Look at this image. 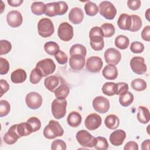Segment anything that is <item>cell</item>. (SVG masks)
<instances>
[{"mask_svg":"<svg viewBox=\"0 0 150 150\" xmlns=\"http://www.w3.org/2000/svg\"><path fill=\"white\" fill-rule=\"evenodd\" d=\"M124 150H138V145L136 142L129 141L128 142L124 147Z\"/></svg>","mask_w":150,"mask_h":150,"instance_id":"cell-54","label":"cell"},{"mask_svg":"<svg viewBox=\"0 0 150 150\" xmlns=\"http://www.w3.org/2000/svg\"><path fill=\"white\" fill-rule=\"evenodd\" d=\"M130 67L133 72L137 74H142L146 71V65L145 63V59L139 56H135L131 59Z\"/></svg>","mask_w":150,"mask_h":150,"instance_id":"cell-10","label":"cell"},{"mask_svg":"<svg viewBox=\"0 0 150 150\" xmlns=\"http://www.w3.org/2000/svg\"><path fill=\"white\" fill-rule=\"evenodd\" d=\"M62 80L61 79L56 76H50L47 77L44 80V84L45 87L50 91L54 92L55 90L60 84Z\"/></svg>","mask_w":150,"mask_h":150,"instance_id":"cell-19","label":"cell"},{"mask_svg":"<svg viewBox=\"0 0 150 150\" xmlns=\"http://www.w3.org/2000/svg\"><path fill=\"white\" fill-rule=\"evenodd\" d=\"M129 45V40L125 35H118L115 39V45L118 49L124 50L127 49Z\"/></svg>","mask_w":150,"mask_h":150,"instance_id":"cell-30","label":"cell"},{"mask_svg":"<svg viewBox=\"0 0 150 150\" xmlns=\"http://www.w3.org/2000/svg\"><path fill=\"white\" fill-rule=\"evenodd\" d=\"M82 118L80 113L77 111L71 112L67 118V122L71 127H77L81 122Z\"/></svg>","mask_w":150,"mask_h":150,"instance_id":"cell-25","label":"cell"},{"mask_svg":"<svg viewBox=\"0 0 150 150\" xmlns=\"http://www.w3.org/2000/svg\"><path fill=\"white\" fill-rule=\"evenodd\" d=\"M94 148L98 150L107 149L108 148V144L106 138L103 137H96Z\"/></svg>","mask_w":150,"mask_h":150,"instance_id":"cell-40","label":"cell"},{"mask_svg":"<svg viewBox=\"0 0 150 150\" xmlns=\"http://www.w3.org/2000/svg\"><path fill=\"white\" fill-rule=\"evenodd\" d=\"M78 143L82 146L92 148L94 146L96 138L86 130H80L76 135Z\"/></svg>","mask_w":150,"mask_h":150,"instance_id":"cell-6","label":"cell"},{"mask_svg":"<svg viewBox=\"0 0 150 150\" xmlns=\"http://www.w3.org/2000/svg\"><path fill=\"white\" fill-rule=\"evenodd\" d=\"M54 57H55L56 61L57 62V63H59L60 64H66L67 63V59H68L66 54L62 50L58 51L54 54Z\"/></svg>","mask_w":150,"mask_h":150,"instance_id":"cell-48","label":"cell"},{"mask_svg":"<svg viewBox=\"0 0 150 150\" xmlns=\"http://www.w3.org/2000/svg\"><path fill=\"white\" fill-rule=\"evenodd\" d=\"M2 5H1V13H2L3 11H4V8H5V5H4V2L2 1H1Z\"/></svg>","mask_w":150,"mask_h":150,"instance_id":"cell-58","label":"cell"},{"mask_svg":"<svg viewBox=\"0 0 150 150\" xmlns=\"http://www.w3.org/2000/svg\"><path fill=\"white\" fill-rule=\"evenodd\" d=\"M102 74L107 80H115L118 76V70L115 65L107 64L104 67Z\"/></svg>","mask_w":150,"mask_h":150,"instance_id":"cell-21","label":"cell"},{"mask_svg":"<svg viewBox=\"0 0 150 150\" xmlns=\"http://www.w3.org/2000/svg\"><path fill=\"white\" fill-rule=\"evenodd\" d=\"M45 4L42 2H34L30 6L32 12L35 15H41L45 13Z\"/></svg>","mask_w":150,"mask_h":150,"instance_id":"cell-39","label":"cell"},{"mask_svg":"<svg viewBox=\"0 0 150 150\" xmlns=\"http://www.w3.org/2000/svg\"><path fill=\"white\" fill-rule=\"evenodd\" d=\"M69 53L70 56L73 55H81L83 56H86L87 50L84 46L81 44H75L73 45L70 49Z\"/></svg>","mask_w":150,"mask_h":150,"instance_id":"cell-31","label":"cell"},{"mask_svg":"<svg viewBox=\"0 0 150 150\" xmlns=\"http://www.w3.org/2000/svg\"><path fill=\"white\" fill-rule=\"evenodd\" d=\"M36 68L43 77H46L54 73L56 70V64L52 59L46 58L39 61L36 64Z\"/></svg>","mask_w":150,"mask_h":150,"instance_id":"cell-4","label":"cell"},{"mask_svg":"<svg viewBox=\"0 0 150 150\" xmlns=\"http://www.w3.org/2000/svg\"><path fill=\"white\" fill-rule=\"evenodd\" d=\"M103 60L98 56H91L86 61V69L91 73H97L102 69Z\"/></svg>","mask_w":150,"mask_h":150,"instance_id":"cell-12","label":"cell"},{"mask_svg":"<svg viewBox=\"0 0 150 150\" xmlns=\"http://www.w3.org/2000/svg\"><path fill=\"white\" fill-rule=\"evenodd\" d=\"M42 97L39 93L32 91L26 94L25 102L28 108L36 110L39 108L42 104Z\"/></svg>","mask_w":150,"mask_h":150,"instance_id":"cell-8","label":"cell"},{"mask_svg":"<svg viewBox=\"0 0 150 150\" xmlns=\"http://www.w3.org/2000/svg\"><path fill=\"white\" fill-rule=\"evenodd\" d=\"M39 35L42 38H48L52 36L54 32V28L52 21L46 18H43L38 23Z\"/></svg>","mask_w":150,"mask_h":150,"instance_id":"cell-3","label":"cell"},{"mask_svg":"<svg viewBox=\"0 0 150 150\" xmlns=\"http://www.w3.org/2000/svg\"><path fill=\"white\" fill-rule=\"evenodd\" d=\"M16 128L17 124H14L12 125L9 128L7 132L5 134L3 139L6 144L8 145H12L15 144L19 138H21L18 133Z\"/></svg>","mask_w":150,"mask_h":150,"instance_id":"cell-15","label":"cell"},{"mask_svg":"<svg viewBox=\"0 0 150 150\" xmlns=\"http://www.w3.org/2000/svg\"><path fill=\"white\" fill-rule=\"evenodd\" d=\"M118 86L117 83L114 82H106L102 87V92L106 96H112L117 95Z\"/></svg>","mask_w":150,"mask_h":150,"instance_id":"cell-26","label":"cell"},{"mask_svg":"<svg viewBox=\"0 0 150 150\" xmlns=\"http://www.w3.org/2000/svg\"><path fill=\"white\" fill-rule=\"evenodd\" d=\"M84 18V13L83 10L79 7L73 8L69 13V21L75 25L80 23Z\"/></svg>","mask_w":150,"mask_h":150,"instance_id":"cell-18","label":"cell"},{"mask_svg":"<svg viewBox=\"0 0 150 150\" xmlns=\"http://www.w3.org/2000/svg\"><path fill=\"white\" fill-rule=\"evenodd\" d=\"M104 59L107 64L116 65L121 59V54L115 48H108L104 52Z\"/></svg>","mask_w":150,"mask_h":150,"instance_id":"cell-11","label":"cell"},{"mask_svg":"<svg viewBox=\"0 0 150 150\" xmlns=\"http://www.w3.org/2000/svg\"><path fill=\"white\" fill-rule=\"evenodd\" d=\"M26 122L30 126L32 132H35L39 130L41 127V122L40 120L36 117L29 118Z\"/></svg>","mask_w":150,"mask_h":150,"instance_id":"cell-41","label":"cell"},{"mask_svg":"<svg viewBox=\"0 0 150 150\" xmlns=\"http://www.w3.org/2000/svg\"><path fill=\"white\" fill-rule=\"evenodd\" d=\"M137 119L139 122L142 124H146L149 121L150 115L149 110L144 106H139L138 108V113L137 115Z\"/></svg>","mask_w":150,"mask_h":150,"instance_id":"cell-27","label":"cell"},{"mask_svg":"<svg viewBox=\"0 0 150 150\" xmlns=\"http://www.w3.org/2000/svg\"><path fill=\"white\" fill-rule=\"evenodd\" d=\"M16 129L20 137L29 135L32 132V129L27 122L17 124Z\"/></svg>","mask_w":150,"mask_h":150,"instance_id":"cell-32","label":"cell"},{"mask_svg":"<svg viewBox=\"0 0 150 150\" xmlns=\"http://www.w3.org/2000/svg\"><path fill=\"white\" fill-rule=\"evenodd\" d=\"M0 85H1L0 97H1L4 93H6L8 91V90L9 89V85L8 83V82L4 79H1L0 80Z\"/></svg>","mask_w":150,"mask_h":150,"instance_id":"cell-53","label":"cell"},{"mask_svg":"<svg viewBox=\"0 0 150 150\" xmlns=\"http://www.w3.org/2000/svg\"><path fill=\"white\" fill-rule=\"evenodd\" d=\"M104 124L108 129H115L119 126L120 120L117 115L110 114L106 117L104 120Z\"/></svg>","mask_w":150,"mask_h":150,"instance_id":"cell-28","label":"cell"},{"mask_svg":"<svg viewBox=\"0 0 150 150\" xmlns=\"http://www.w3.org/2000/svg\"><path fill=\"white\" fill-rule=\"evenodd\" d=\"M68 10V5L64 1L55 2L54 12L56 15H63Z\"/></svg>","mask_w":150,"mask_h":150,"instance_id":"cell-36","label":"cell"},{"mask_svg":"<svg viewBox=\"0 0 150 150\" xmlns=\"http://www.w3.org/2000/svg\"><path fill=\"white\" fill-rule=\"evenodd\" d=\"M12 49V45L7 40H0V55L5 54L8 53Z\"/></svg>","mask_w":150,"mask_h":150,"instance_id":"cell-43","label":"cell"},{"mask_svg":"<svg viewBox=\"0 0 150 150\" xmlns=\"http://www.w3.org/2000/svg\"><path fill=\"white\" fill-rule=\"evenodd\" d=\"M134 97L133 94L129 91L121 94L119 97V102L120 104L123 107H128L130 105L133 101Z\"/></svg>","mask_w":150,"mask_h":150,"instance_id":"cell-29","label":"cell"},{"mask_svg":"<svg viewBox=\"0 0 150 150\" xmlns=\"http://www.w3.org/2000/svg\"><path fill=\"white\" fill-rule=\"evenodd\" d=\"M6 21L11 27L18 28L20 26L23 22V18L21 12L18 11H11L6 15Z\"/></svg>","mask_w":150,"mask_h":150,"instance_id":"cell-14","label":"cell"},{"mask_svg":"<svg viewBox=\"0 0 150 150\" xmlns=\"http://www.w3.org/2000/svg\"><path fill=\"white\" fill-rule=\"evenodd\" d=\"M57 35L60 40L68 42L73 37V28L68 22H62L60 24L57 30Z\"/></svg>","mask_w":150,"mask_h":150,"instance_id":"cell-7","label":"cell"},{"mask_svg":"<svg viewBox=\"0 0 150 150\" xmlns=\"http://www.w3.org/2000/svg\"><path fill=\"white\" fill-rule=\"evenodd\" d=\"M70 93V88L63 80L59 87L54 91V96L57 98H66Z\"/></svg>","mask_w":150,"mask_h":150,"instance_id":"cell-24","label":"cell"},{"mask_svg":"<svg viewBox=\"0 0 150 150\" xmlns=\"http://www.w3.org/2000/svg\"><path fill=\"white\" fill-rule=\"evenodd\" d=\"M118 86V90L117 95H120L128 91L129 87L127 83L125 82H119L117 83Z\"/></svg>","mask_w":150,"mask_h":150,"instance_id":"cell-51","label":"cell"},{"mask_svg":"<svg viewBox=\"0 0 150 150\" xmlns=\"http://www.w3.org/2000/svg\"><path fill=\"white\" fill-rule=\"evenodd\" d=\"M44 49L47 54L54 56V54L60 50V47L56 42L49 41L44 45Z\"/></svg>","mask_w":150,"mask_h":150,"instance_id":"cell-33","label":"cell"},{"mask_svg":"<svg viewBox=\"0 0 150 150\" xmlns=\"http://www.w3.org/2000/svg\"><path fill=\"white\" fill-rule=\"evenodd\" d=\"M92 105L95 111L101 114L107 112L110 108L109 100L103 96L95 97L93 100Z\"/></svg>","mask_w":150,"mask_h":150,"instance_id":"cell-9","label":"cell"},{"mask_svg":"<svg viewBox=\"0 0 150 150\" xmlns=\"http://www.w3.org/2000/svg\"><path fill=\"white\" fill-rule=\"evenodd\" d=\"M9 70V63L8 61L2 57H0V74L4 75L8 73Z\"/></svg>","mask_w":150,"mask_h":150,"instance_id":"cell-47","label":"cell"},{"mask_svg":"<svg viewBox=\"0 0 150 150\" xmlns=\"http://www.w3.org/2000/svg\"><path fill=\"white\" fill-rule=\"evenodd\" d=\"M150 145V140L149 139L144 141L141 144V149L142 150H149Z\"/></svg>","mask_w":150,"mask_h":150,"instance_id":"cell-56","label":"cell"},{"mask_svg":"<svg viewBox=\"0 0 150 150\" xmlns=\"http://www.w3.org/2000/svg\"><path fill=\"white\" fill-rule=\"evenodd\" d=\"M85 57L81 55L71 56L69 59V65L74 70H80L85 66Z\"/></svg>","mask_w":150,"mask_h":150,"instance_id":"cell-17","label":"cell"},{"mask_svg":"<svg viewBox=\"0 0 150 150\" xmlns=\"http://www.w3.org/2000/svg\"><path fill=\"white\" fill-rule=\"evenodd\" d=\"M98 11L100 15L106 19H113L116 14L117 9L115 6L110 1H102L98 6Z\"/></svg>","mask_w":150,"mask_h":150,"instance_id":"cell-5","label":"cell"},{"mask_svg":"<svg viewBox=\"0 0 150 150\" xmlns=\"http://www.w3.org/2000/svg\"><path fill=\"white\" fill-rule=\"evenodd\" d=\"M149 13H150V9L148 8L146 11L145 12V17L146 18V19L149 21Z\"/></svg>","mask_w":150,"mask_h":150,"instance_id":"cell-57","label":"cell"},{"mask_svg":"<svg viewBox=\"0 0 150 150\" xmlns=\"http://www.w3.org/2000/svg\"><path fill=\"white\" fill-rule=\"evenodd\" d=\"M11 110V105L8 101L0 100V117H3L7 115Z\"/></svg>","mask_w":150,"mask_h":150,"instance_id":"cell-42","label":"cell"},{"mask_svg":"<svg viewBox=\"0 0 150 150\" xmlns=\"http://www.w3.org/2000/svg\"><path fill=\"white\" fill-rule=\"evenodd\" d=\"M131 18V26L129 29L131 32H137L142 27V20L141 18L137 15H130Z\"/></svg>","mask_w":150,"mask_h":150,"instance_id":"cell-37","label":"cell"},{"mask_svg":"<svg viewBox=\"0 0 150 150\" xmlns=\"http://www.w3.org/2000/svg\"><path fill=\"white\" fill-rule=\"evenodd\" d=\"M130 50L134 53H141L144 50V45L138 41L133 42L131 44Z\"/></svg>","mask_w":150,"mask_h":150,"instance_id":"cell-46","label":"cell"},{"mask_svg":"<svg viewBox=\"0 0 150 150\" xmlns=\"http://www.w3.org/2000/svg\"><path fill=\"white\" fill-rule=\"evenodd\" d=\"M104 37L110 38L114 35L115 33V27L112 23H105L101 26Z\"/></svg>","mask_w":150,"mask_h":150,"instance_id":"cell-38","label":"cell"},{"mask_svg":"<svg viewBox=\"0 0 150 150\" xmlns=\"http://www.w3.org/2000/svg\"><path fill=\"white\" fill-rule=\"evenodd\" d=\"M125 138V132L122 129H117L110 134L109 140L112 145L120 146L123 144Z\"/></svg>","mask_w":150,"mask_h":150,"instance_id":"cell-16","label":"cell"},{"mask_svg":"<svg viewBox=\"0 0 150 150\" xmlns=\"http://www.w3.org/2000/svg\"><path fill=\"white\" fill-rule=\"evenodd\" d=\"M67 101L65 98L54 99L51 105L52 112L53 117L57 120L63 118L66 114Z\"/></svg>","mask_w":150,"mask_h":150,"instance_id":"cell-2","label":"cell"},{"mask_svg":"<svg viewBox=\"0 0 150 150\" xmlns=\"http://www.w3.org/2000/svg\"><path fill=\"white\" fill-rule=\"evenodd\" d=\"M26 78V73L22 69H18L12 71L11 74V80L12 83L15 84L23 83Z\"/></svg>","mask_w":150,"mask_h":150,"instance_id":"cell-23","label":"cell"},{"mask_svg":"<svg viewBox=\"0 0 150 150\" xmlns=\"http://www.w3.org/2000/svg\"><path fill=\"white\" fill-rule=\"evenodd\" d=\"M54 4L55 2L45 4L44 12L46 15L49 17H53L56 16L54 12Z\"/></svg>","mask_w":150,"mask_h":150,"instance_id":"cell-49","label":"cell"},{"mask_svg":"<svg viewBox=\"0 0 150 150\" xmlns=\"http://www.w3.org/2000/svg\"><path fill=\"white\" fill-rule=\"evenodd\" d=\"M131 16L127 13H122L118 19L117 25L120 29L125 30H129L131 26Z\"/></svg>","mask_w":150,"mask_h":150,"instance_id":"cell-22","label":"cell"},{"mask_svg":"<svg viewBox=\"0 0 150 150\" xmlns=\"http://www.w3.org/2000/svg\"><path fill=\"white\" fill-rule=\"evenodd\" d=\"M84 10L88 16H93L98 13V8L96 4L91 1H87L84 5Z\"/></svg>","mask_w":150,"mask_h":150,"instance_id":"cell-35","label":"cell"},{"mask_svg":"<svg viewBox=\"0 0 150 150\" xmlns=\"http://www.w3.org/2000/svg\"><path fill=\"white\" fill-rule=\"evenodd\" d=\"M66 148V142L59 139L54 140L51 144V149L52 150H65Z\"/></svg>","mask_w":150,"mask_h":150,"instance_id":"cell-45","label":"cell"},{"mask_svg":"<svg viewBox=\"0 0 150 150\" xmlns=\"http://www.w3.org/2000/svg\"><path fill=\"white\" fill-rule=\"evenodd\" d=\"M42 77L43 76L41 74L40 72L38 70L37 68L35 67L31 71L29 80L31 83L35 84H38L40 81Z\"/></svg>","mask_w":150,"mask_h":150,"instance_id":"cell-44","label":"cell"},{"mask_svg":"<svg viewBox=\"0 0 150 150\" xmlns=\"http://www.w3.org/2000/svg\"><path fill=\"white\" fill-rule=\"evenodd\" d=\"M63 134V128L61 127L59 122L55 120H50L43 129L44 137L49 139L62 137Z\"/></svg>","mask_w":150,"mask_h":150,"instance_id":"cell-1","label":"cell"},{"mask_svg":"<svg viewBox=\"0 0 150 150\" xmlns=\"http://www.w3.org/2000/svg\"><path fill=\"white\" fill-rule=\"evenodd\" d=\"M141 37L145 41H150V26L148 25L144 28L141 32Z\"/></svg>","mask_w":150,"mask_h":150,"instance_id":"cell-52","label":"cell"},{"mask_svg":"<svg viewBox=\"0 0 150 150\" xmlns=\"http://www.w3.org/2000/svg\"><path fill=\"white\" fill-rule=\"evenodd\" d=\"M90 44L91 48L96 51L101 50L104 46L103 36L101 35L89 36Z\"/></svg>","mask_w":150,"mask_h":150,"instance_id":"cell-20","label":"cell"},{"mask_svg":"<svg viewBox=\"0 0 150 150\" xmlns=\"http://www.w3.org/2000/svg\"><path fill=\"white\" fill-rule=\"evenodd\" d=\"M22 0H8L7 2L8 4L13 7H17L20 6L23 3Z\"/></svg>","mask_w":150,"mask_h":150,"instance_id":"cell-55","label":"cell"},{"mask_svg":"<svg viewBox=\"0 0 150 150\" xmlns=\"http://www.w3.org/2000/svg\"><path fill=\"white\" fill-rule=\"evenodd\" d=\"M101 122L102 120L101 117L96 113H93L88 115L86 118L84 124L87 129L90 131H93L100 127Z\"/></svg>","mask_w":150,"mask_h":150,"instance_id":"cell-13","label":"cell"},{"mask_svg":"<svg viewBox=\"0 0 150 150\" xmlns=\"http://www.w3.org/2000/svg\"><path fill=\"white\" fill-rule=\"evenodd\" d=\"M131 87L135 91H142L146 88L147 84L146 81L142 79H135L131 81Z\"/></svg>","mask_w":150,"mask_h":150,"instance_id":"cell-34","label":"cell"},{"mask_svg":"<svg viewBox=\"0 0 150 150\" xmlns=\"http://www.w3.org/2000/svg\"><path fill=\"white\" fill-rule=\"evenodd\" d=\"M141 2L139 0H128L127 1L128 7L132 11L138 9L141 6Z\"/></svg>","mask_w":150,"mask_h":150,"instance_id":"cell-50","label":"cell"}]
</instances>
